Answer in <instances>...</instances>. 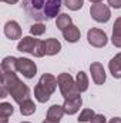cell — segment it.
Listing matches in <instances>:
<instances>
[{
	"mask_svg": "<svg viewBox=\"0 0 121 123\" xmlns=\"http://www.w3.org/2000/svg\"><path fill=\"white\" fill-rule=\"evenodd\" d=\"M84 4V0H64V6L73 12H77L83 7Z\"/></svg>",
	"mask_w": 121,
	"mask_h": 123,
	"instance_id": "cell-25",
	"label": "cell"
},
{
	"mask_svg": "<svg viewBox=\"0 0 121 123\" xmlns=\"http://www.w3.org/2000/svg\"><path fill=\"white\" fill-rule=\"evenodd\" d=\"M17 72L22 73L26 79H33L37 73V66L30 59L20 57V59H17Z\"/></svg>",
	"mask_w": 121,
	"mask_h": 123,
	"instance_id": "cell-6",
	"label": "cell"
},
{
	"mask_svg": "<svg viewBox=\"0 0 121 123\" xmlns=\"http://www.w3.org/2000/svg\"><path fill=\"white\" fill-rule=\"evenodd\" d=\"M51 94H53V93L50 92L47 87H44L40 82L36 85V87H34V97L37 99V102L46 103V102H49V99H50Z\"/></svg>",
	"mask_w": 121,
	"mask_h": 123,
	"instance_id": "cell-14",
	"label": "cell"
},
{
	"mask_svg": "<svg viewBox=\"0 0 121 123\" xmlns=\"http://www.w3.org/2000/svg\"><path fill=\"white\" fill-rule=\"evenodd\" d=\"M93 4H97V3H103V0H90Z\"/></svg>",
	"mask_w": 121,
	"mask_h": 123,
	"instance_id": "cell-33",
	"label": "cell"
},
{
	"mask_svg": "<svg viewBox=\"0 0 121 123\" xmlns=\"http://www.w3.org/2000/svg\"><path fill=\"white\" fill-rule=\"evenodd\" d=\"M113 9H121V0H107Z\"/></svg>",
	"mask_w": 121,
	"mask_h": 123,
	"instance_id": "cell-29",
	"label": "cell"
},
{
	"mask_svg": "<svg viewBox=\"0 0 121 123\" xmlns=\"http://www.w3.org/2000/svg\"><path fill=\"white\" fill-rule=\"evenodd\" d=\"M3 1H4V3H9V4H16L19 0H3Z\"/></svg>",
	"mask_w": 121,
	"mask_h": 123,
	"instance_id": "cell-32",
	"label": "cell"
},
{
	"mask_svg": "<svg viewBox=\"0 0 121 123\" xmlns=\"http://www.w3.org/2000/svg\"><path fill=\"white\" fill-rule=\"evenodd\" d=\"M111 42L116 47L121 49V17H117L113 26V37Z\"/></svg>",
	"mask_w": 121,
	"mask_h": 123,
	"instance_id": "cell-17",
	"label": "cell"
},
{
	"mask_svg": "<svg viewBox=\"0 0 121 123\" xmlns=\"http://www.w3.org/2000/svg\"><path fill=\"white\" fill-rule=\"evenodd\" d=\"M63 37L68 42V43H77L81 37V33H80V29L74 25H70L68 27H66L63 30Z\"/></svg>",
	"mask_w": 121,
	"mask_h": 123,
	"instance_id": "cell-12",
	"label": "cell"
},
{
	"mask_svg": "<svg viewBox=\"0 0 121 123\" xmlns=\"http://www.w3.org/2000/svg\"><path fill=\"white\" fill-rule=\"evenodd\" d=\"M64 113L66 112H64V107L63 106H60V105H53L49 109V112H47V119L51 120V122H60V119L63 117Z\"/></svg>",
	"mask_w": 121,
	"mask_h": 123,
	"instance_id": "cell-16",
	"label": "cell"
},
{
	"mask_svg": "<svg viewBox=\"0 0 121 123\" xmlns=\"http://www.w3.org/2000/svg\"><path fill=\"white\" fill-rule=\"evenodd\" d=\"M9 94L14 99L16 103L22 105L23 102H26V100L30 99V89H29L27 85H24L22 80H19V82L9 90Z\"/></svg>",
	"mask_w": 121,
	"mask_h": 123,
	"instance_id": "cell-3",
	"label": "cell"
},
{
	"mask_svg": "<svg viewBox=\"0 0 121 123\" xmlns=\"http://www.w3.org/2000/svg\"><path fill=\"white\" fill-rule=\"evenodd\" d=\"M22 123H30V122H22Z\"/></svg>",
	"mask_w": 121,
	"mask_h": 123,
	"instance_id": "cell-35",
	"label": "cell"
},
{
	"mask_svg": "<svg viewBox=\"0 0 121 123\" xmlns=\"http://www.w3.org/2000/svg\"><path fill=\"white\" fill-rule=\"evenodd\" d=\"M41 123H59V122H51V120H49V119H46V120H43Z\"/></svg>",
	"mask_w": 121,
	"mask_h": 123,
	"instance_id": "cell-34",
	"label": "cell"
},
{
	"mask_svg": "<svg viewBox=\"0 0 121 123\" xmlns=\"http://www.w3.org/2000/svg\"><path fill=\"white\" fill-rule=\"evenodd\" d=\"M34 57H43L44 55H46V50H44V42L43 40H38L37 42V44H36V47H34V50H33V53H31Z\"/></svg>",
	"mask_w": 121,
	"mask_h": 123,
	"instance_id": "cell-27",
	"label": "cell"
},
{
	"mask_svg": "<svg viewBox=\"0 0 121 123\" xmlns=\"http://www.w3.org/2000/svg\"><path fill=\"white\" fill-rule=\"evenodd\" d=\"M81 105H83V100H81V96H80V97H76V99H66L63 107H64V112L67 115H76L80 110Z\"/></svg>",
	"mask_w": 121,
	"mask_h": 123,
	"instance_id": "cell-11",
	"label": "cell"
},
{
	"mask_svg": "<svg viewBox=\"0 0 121 123\" xmlns=\"http://www.w3.org/2000/svg\"><path fill=\"white\" fill-rule=\"evenodd\" d=\"M60 7H61V0H49L46 7H44V10H43L44 20H51L56 16H59Z\"/></svg>",
	"mask_w": 121,
	"mask_h": 123,
	"instance_id": "cell-8",
	"label": "cell"
},
{
	"mask_svg": "<svg viewBox=\"0 0 121 123\" xmlns=\"http://www.w3.org/2000/svg\"><path fill=\"white\" fill-rule=\"evenodd\" d=\"M44 87H47L51 93L56 92V89H57V86H59V82H57V77H54L53 74H50V73H44L41 77H40V80H38Z\"/></svg>",
	"mask_w": 121,
	"mask_h": 123,
	"instance_id": "cell-15",
	"label": "cell"
},
{
	"mask_svg": "<svg viewBox=\"0 0 121 123\" xmlns=\"http://www.w3.org/2000/svg\"><path fill=\"white\" fill-rule=\"evenodd\" d=\"M90 123H107V119L104 115H95L93 119H91Z\"/></svg>",
	"mask_w": 121,
	"mask_h": 123,
	"instance_id": "cell-28",
	"label": "cell"
},
{
	"mask_svg": "<svg viewBox=\"0 0 121 123\" xmlns=\"http://www.w3.org/2000/svg\"><path fill=\"white\" fill-rule=\"evenodd\" d=\"M90 14L91 17L98 22V23H107L111 17V10L107 4H103V3H97V4H93L90 9Z\"/></svg>",
	"mask_w": 121,
	"mask_h": 123,
	"instance_id": "cell-4",
	"label": "cell"
},
{
	"mask_svg": "<svg viewBox=\"0 0 121 123\" xmlns=\"http://www.w3.org/2000/svg\"><path fill=\"white\" fill-rule=\"evenodd\" d=\"M46 30H47V26H46L44 23H41V22L34 23V25L30 26V33L33 34V36H41Z\"/></svg>",
	"mask_w": 121,
	"mask_h": 123,
	"instance_id": "cell-24",
	"label": "cell"
},
{
	"mask_svg": "<svg viewBox=\"0 0 121 123\" xmlns=\"http://www.w3.org/2000/svg\"><path fill=\"white\" fill-rule=\"evenodd\" d=\"M70 25H73V23H71V17H70L68 14H66V13H60V14L57 16V19H56V26H57L59 30L63 31L66 27H68Z\"/></svg>",
	"mask_w": 121,
	"mask_h": 123,
	"instance_id": "cell-21",
	"label": "cell"
},
{
	"mask_svg": "<svg viewBox=\"0 0 121 123\" xmlns=\"http://www.w3.org/2000/svg\"><path fill=\"white\" fill-rule=\"evenodd\" d=\"M37 42H38V39H34L31 36H26V37L20 39V42L17 44V50L23 52V53H30L31 55L33 50H34V47H36V44H37Z\"/></svg>",
	"mask_w": 121,
	"mask_h": 123,
	"instance_id": "cell-10",
	"label": "cell"
},
{
	"mask_svg": "<svg viewBox=\"0 0 121 123\" xmlns=\"http://www.w3.org/2000/svg\"><path fill=\"white\" fill-rule=\"evenodd\" d=\"M34 112H36V105H34V102H33L31 99L23 102V103L20 105V113H22L23 116H30Z\"/></svg>",
	"mask_w": 121,
	"mask_h": 123,
	"instance_id": "cell-22",
	"label": "cell"
},
{
	"mask_svg": "<svg viewBox=\"0 0 121 123\" xmlns=\"http://www.w3.org/2000/svg\"><path fill=\"white\" fill-rule=\"evenodd\" d=\"M47 1L49 0H23V7L30 17L41 22V20H44L43 10H44Z\"/></svg>",
	"mask_w": 121,
	"mask_h": 123,
	"instance_id": "cell-2",
	"label": "cell"
},
{
	"mask_svg": "<svg viewBox=\"0 0 121 123\" xmlns=\"http://www.w3.org/2000/svg\"><path fill=\"white\" fill-rule=\"evenodd\" d=\"M1 72H17V57H4L1 62Z\"/></svg>",
	"mask_w": 121,
	"mask_h": 123,
	"instance_id": "cell-18",
	"label": "cell"
},
{
	"mask_svg": "<svg viewBox=\"0 0 121 123\" xmlns=\"http://www.w3.org/2000/svg\"><path fill=\"white\" fill-rule=\"evenodd\" d=\"M4 34L10 40L22 39V27H20V25L17 22H14V20H9L4 25Z\"/></svg>",
	"mask_w": 121,
	"mask_h": 123,
	"instance_id": "cell-9",
	"label": "cell"
},
{
	"mask_svg": "<svg viewBox=\"0 0 121 123\" xmlns=\"http://www.w3.org/2000/svg\"><path fill=\"white\" fill-rule=\"evenodd\" d=\"M57 82H59V87H60L61 96L66 99H76L80 97V90L76 85V80L70 76V73H60L57 76Z\"/></svg>",
	"mask_w": 121,
	"mask_h": 123,
	"instance_id": "cell-1",
	"label": "cell"
},
{
	"mask_svg": "<svg viewBox=\"0 0 121 123\" xmlns=\"http://www.w3.org/2000/svg\"><path fill=\"white\" fill-rule=\"evenodd\" d=\"M94 116H95V113H94L93 109H84V110L80 113V116H78V122L80 123L91 122V119H93Z\"/></svg>",
	"mask_w": 121,
	"mask_h": 123,
	"instance_id": "cell-26",
	"label": "cell"
},
{
	"mask_svg": "<svg viewBox=\"0 0 121 123\" xmlns=\"http://www.w3.org/2000/svg\"><path fill=\"white\" fill-rule=\"evenodd\" d=\"M76 85L80 92H86L88 89V77L84 72H78L76 76Z\"/></svg>",
	"mask_w": 121,
	"mask_h": 123,
	"instance_id": "cell-20",
	"label": "cell"
},
{
	"mask_svg": "<svg viewBox=\"0 0 121 123\" xmlns=\"http://www.w3.org/2000/svg\"><path fill=\"white\" fill-rule=\"evenodd\" d=\"M90 73H91V79L95 85H103L105 82V70H104V66L98 62H94L90 64Z\"/></svg>",
	"mask_w": 121,
	"mask_h": 123,
	"instance_id": "cell-7",
	"label": "cell"
},
{
	"mask_svg": "<svg viewBox=\"0 0 121 123\" xmlns=\"http://www.w3.org/2000/svg\"><path fill=\"white\" fill-rule=\"evenodd\" d=\"M108 123H121V117H113Z\"/></svg>",
	"mask_w": 121,
	"mask_h": 123,
	"instance_id": "cell-30",
	"label": "cell"
},
{
	"mask_svg": "<svg viewBox=\"0 0 121 123\" xmlns=\"http://www.w3.org/2000/svg\"><path fill=\"white\" fill-rule=\"evenodd\" d=\"M87 40L93 47H104L108 42V37L105 34V31L101 30V29H97V27H93L87 31Z\"/></svg>",
	"mask_w": 121,
	"mask_h": 123,
	"instance_id": "cell-5",
	"label": "cell"
},
{
	"mask_svg": "<svg viewBox=\"0 0 121 123\" xmlns=\"http://www.w3.org/2000/svg\"><path fill=\"white\" fill-rule=\"evenodd\" d=\"M44 50H46V55L47 56H54V55H59L61 50V43L54 39V37H50L47 40H44Z\"/></svg>",
	"mask_w": 121,
	"mask_h": 123,
	"instance_id": "cell-13",
	"label": "cell"
},
{
	"mask_svg": "<svg viewBox=\"0 0 121 123\" xmlns=\"http://www.w3.org/2000/svg\"><path fill=\"white\" fill-rule=\"evenodd\" d=\"M13 112H14L13 106L7 102H3L0 105V120H1L0 123H7V119L13 115Z\"/></svg>",
	"mask_w": 121,
	"mask_h": 123,
	"instance_id": "cell-19",
	"label": "cell"
},
{
	"mask_svg": "<svg viewBox=\"0 0 121 123\" xmlns=\"http://www.w3.org/2000/svg\"><path fill=\"white\" fill-rule=\"evenodd\" d=\"M108 69H110V73L113 74V77H116V79H121V66L114 57L108 62Z\"/></svg>",
	"mask_w": 121,
	"mask_h": 123,
	"instance_id": "cell-23",
	"label": "cell"
},
{
	"mask_svg": "<svg viewBox=\"0 0 121 123\" xmlns=\"http://www.w3.org/2000/svg\"><path fill=\"white\" fill-rule=\"evenodd\" d=\"M114 59L118 62V63H120V66H121V52H120V53H117V55L114 56Z\"/></svg>",
	"mask_w": 121,
	"mask_h": 123,
	"instance_id": "cell-31",
	"label": "cell"
}]
</instances>
